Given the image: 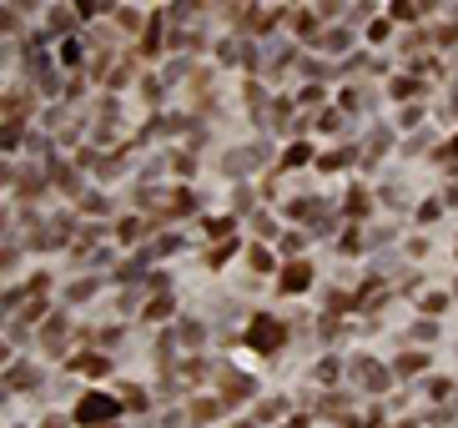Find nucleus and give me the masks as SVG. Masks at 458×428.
<instances>
[{
	"label": "nucleus",
	"mask_w": 458,
	"mask_h": 428,
	"mask_svg": "<svg viewBox=\"0 0 458 428\" xmlns=\"http://www.w3.org/2000/svg\"><path fill=\"white\" fill-rule=\"evenodd\" d=\"M106 414H111L106 398H86V408H81V418H106Z\"/></svg>",
	"instance_id": "1"
}]
</instances>
